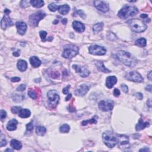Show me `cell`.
<instances>
[{
    "mask_svg": "<svg viewBox=\"0 0 152 152\" xmlns=\"http://www.w3.org/2000/svg\"><path fill=\"white\" fill-rule=\"evenodd\" d=\"M149 125L150 124L149 122H144L142 119H140L138 124L136 125V126H135V130L137 131H140V130H144V128L147 127V126H149Z\"/></svg>",
    "mask_w": 152,
    "mask_h": 152,
    "instance_id": "obj_19",
    "label": "cell"
},
{
    "mask_svg": "<svg viewBox=\"0 0 152 152\" xmlns=\"http://www.w3.org/2000/svg\"><path fill=\"white\" fill-rule=\"evenodd\" d=\"M140 17L143 18V19H146L148 17V15L146 14H142L140 15Z\"/></svg>",
    "mask_w": 152,
    "mask_h": 152,
    "instance_id": "obj_50",
    "label": "cell"
},
{
    "mask_svg": "<svg viewBox=\"0 0 152 152\" xmlns=\"http://www.w3.org/2000/svg\"><path fill=\"white\" fill-rule=\"evenodd\" d=\"M103 27H104V23H97L93 26V31L95 33H99L102 30Z\"/></svg>",
    "mask_w": 152,
    "mask_h": 152,
    "instance_id": "obj_27",
    "label": "cell"
},
{
    "mask_svg": "<svg viewBox=\"0 0 152 152\" xmlns=\"http://www.w3.org/2000/svg\"><path fill=\"white\" fill-rule=\"evenodd\" d=\"M70 127L68 124H64L59 128V131L62 133H67L70 131Z\"/></svg>",
    "mask_w": 152,
    "mask_h": 152,
    "instance_id": "obj_32",
    "label": "cell"
},
{
    "mask_svg": "<svg viewBox=\"0 0 152 152\" xmlns=\"http://www.w3.org/2000/svg\"><path fill=\"white\" fill-rule=\"evenodd\" d=\"M147 105H148V106H149L150 108H151V99H149V100H148V101L147 102Z\"/></svg>",
    "mask_w": 152,
    "mask_h": 152,
    "instance_id": "obj_56",
    "label": "cell"
},
{
    "mask_svg": "<svg viewBox=\"0 0 152 152\" xmlns=\"http://www.w3.org/2000/svg\"><path fill=\"white\" fill-rule=\"evenodd\" d=\"M45 16H46V14L42 11H39L35 12V13L32 14L29 17V24L32 26H37L39 21L42 20Z\"/></svg>",
    "mask_w": 152,
    "mask_h": 152,
    "instance_id": "obj_7",
    "label": "cell"
},
{
    "mask_svg": "<svg viewBox=\"0 0 152 152\" xmlns=\"http://www.w3.org/2000/svg\"><path fill=\"white\" fill-rule=\"evenodd\" d=\"M146 90H147V91H149L150 92H151V84L147 85V86H146Z\"/></svg>",
    "mask_w": 152,
    "mask_h": 152,
    "instance_id": "obj_49",
    "label": "cell"
},
{
    "mask_svg": "<svg viewBox=\"0 0 152 152\" xmlns=\"http://www.w3.org/2000/svg\"><path fill=\"white\" fill-rule=\"evenodd\" d=\"M20 80L21 79L20 77H12L11 79V81L12 82H18V81H20Z\"/></svg>",
    "mask_w": 152,
    "mask_h": 152,
    "instance_id": "obj_45",
    "label": "cell"
},
{
    "mask_svg": "<svg viewBox=\"0 0 152 152\" xmlns=\"http://www.w3.org/2000/svg\"><path fill=\"white\" fill-rule=\"evenodd\" d=\"M46 132V129L45 126H37L36 128V133L37 135H40V136H43L45 134Z\"/></svg>",
    "mask_w": 152,
    "mask_h": 152,
    "instance_id": "obj_29",
    "label": "cell"
},
{
    "mask_svg": "<svg viewBox=\"0 0 152 152\" xmlns=\"http://www.w3.org/2000/svg\"><path fill=\"white\" fill-rule=\"evenodd\" d=\"M59 7V5L56 4L55 3L50 4L48 5V9L50 11H52V12H55L57 10H58Z\"/></svg>",
    "mask_w": 152,
    "mask_h": 152,
    "instance_id": "obj_34",
    "label": "cell"
},
{
    "mask_svg": "<svg viewBox=\"0 0 152 152\" xmlns=\"http://www.w3.org/2000/svg\"><path fill=\"white\" fill-rule=\"evenodd\" d=\"M79 48L73 45H68L64 46L62 56L65 58L71 59L79 53Z\"/></svg>",
    "mask_w": 152,
    "mask_h": 152,
    "instance_id": "obj_5",
    "label": "cell"
},
{
    "mask_svg": "<svg viewBox=\"0 0 152 152\" xmlns=\"http://www.w3.org/2000/svg\"><path fill=\"white\" fill-rule=\"evenodd\" d=\"M102 140L106 146L109 148H113L118 144L119 136L118 137L113 132L106 131L103 134Z\"/></svg>",
    "mask_w": 152,
    "mask_h": 152,
    "instance_id": "obj_2",
    "label": "cell"
},
{
    "mask_svg": "<svg viewBox=\"0 0 152 152\" xmlns=\"http://www.w3.org/2000/svg\"><path fill=\"white\" fill-rule=\"evenodd\" d=\"M71 97H72V95H71V94H68V95H67V97H66V101H67V100H68L70 98H71Z\"/></svg>",
    "mask_w": 152,
    "mask_h": 152,
    "instance_id": "obj_55",
    "label": "cell"
},
{
    "mask_svg": "<svg viewBox=\"0 0 152 152\" xmlns=\"http://www.w3.org/2000/svg\"><path fill=\"white\" fill-rule=\"evenodd\" d=\"M47 97L48 104L50 107L52 108H55L59 100V96L57 92L55 90H49L47 93Z\"/></svg>",
    "mask_w": 152,
    "mask_h": 152,
    "instance_id": "obj_6",
    "label": "cell"
},
{
    "mask_svg": "<svg viewBox=\"0 0 152 152\" xmlns=\"http://www.w3.org/2000/svg\"><path fill=\"white\" fill-rule=\"evenodd\" d=\"M70 87V85H68L66 87L63 88V90H62V92L63 93L65 94V95H67V94L68 93V91H69V88Z\"/></svg>",
    "mask_w": 152,
    "mask_h": 152,
    "instance_id": "obj_44",
    "label": "cell"
},
{
    "mask_svg": "<svg viewBox=\"0 0 152 152\" xmlns=\"http://www.w3.org/2000/svg\"><path fill=\"white\" fill-rule=\"evenodd\" d=\"M96 66L97 70H98L99 71L103 72V73H108L111 72L110 70L107 69V68L105 67V66H104V63L101 62V61H97V62H96Z\"/></svg>",
    "mask_w": 152,
    "mask_h": 152,
    "instance_id": "obj_22",
    "label": "cell"
},
{
    "mask_svg": "<svg viewBox=\"0 0 152 152\" xmlns=\"http://www.w3.org/2000/svg\"><path fill=\"white\" fill-rule=\"evenodd\" d=\"M44 1L42 0H33L30 1V4L35 8H41L44 5Z\"/></svg>",
    "mask_w": 152,
    "mask_h": 152,
    "instance_id": "obj_26",
    "label": "cell"
},
{
    "mask_svg": "<svg viewBox=\"0 0 152 152\" xmlns=\"http://www.w3.org/2000/svg\"><path fill=\"white\" fill-rule=\"evenodd\" d=\"M29 61H30V64H31L32 67H33L34 68L39 67L41 65V60H40L37 57H35V56L30 57L29 59Z\"/></svg>",
    "mask_w": 152,
    "mask_h": 152,
    "instance_id": "obj_21",
    "label": "cell"
},
{
    "mask_svg": "<svg viewBox=\"0 0 152 152\" xmlns=\"http://www.w3.org/2000/svg\"><path fill=\"white\" fill-rule=\"evenodd\" d=\"M17 68L19 71L21 72H23L26 71L27 68H28V63L26 61L23 60V59H20L18 61L17 64Z\"/></svg>",
    "mask_w": 152,
    "mask_h": 152,
    "instance_id": "obj_20",
    "label": "cell"
},
{
    "mask_svg": "<svg viewBox=\"0 0 152 152\" xmlns=\"http://www.w3.org/2000/svg\"><path fill=\"white\" fill-rule=\"evenodd\" d=\"M39 35H40V36H41V38L42 39V41L45 42L46 41V37L47 35L46 32L43 31V30H42V31L39 32Z\"/></svg>",
    "mask_w": 152,
    "mask_h": 152,
    "instance_id": "obj_35",
    "label": "cell"
},
{
    "mask_svg": "<svg viewBox=\"0 0 152 152\" xmlns=\"http://www.w3.org/2000/svg\"><path fill=\"white\" fill-rule=\"evenodd\" d=\"M135 44L139 47H145L147 45V41L144 38L141 37L136 40V41L135 42Z\"/></svg>",
    "mask_w": 152,
    "mask_h": 152,
    "instance_id": "obj_28",
    "label": "cell"
},
{
    "mask_svg": "<svg viewBox=\"0 0 152 152\" xmlns=\"http://www.w3.org/2000/svg\"><path fill=\"white\" fill-rule=\"evenodd\" d=\"M61 22L63 24H66L67 23V19H63L61 20Z\"/></svg>",
    "mask_w": 152,
    "mask_h": 152,
    "instance_id": "obj_53",
    "label": "cell"
},
{
    "mask_svg": "<svg viewBox=\"0 0 152 152\" xmlns=\"http://www.w3.org/2000/svg\"><path fill=\"white\" fill-rule=\"evenodd\" d=\"M70 6L67 4H64L61 6H59L58 8V11L62 15H66L70 11Z\"/></svg>",
    "mask_w": 152,
    "mask_h": 152,
    "instance_id": "obj_25",
    "label": "cell"
},
{
    "mask_svg": "<svg viewBox=\"0 0 152 152\" xmlns=\"http://www.w3.org/2000/svg\"><path fill=\"white\" fill-rule=\"evenodd\" d=\"M26 86L24 84H22L18 87L17 88V91H19V92H23L26 89Z\"/></svg>",
    "mask_w": 152,
    "mask_h": 152,
    "instance_id": "obj_40",
    "label": "cell"
},
{
    "mask_svg": "<svg viewBox=\"0 0 152 152\" xmlns=\"http://www.w3.org/2000/svg\"><path fill=\"white\" fill-rule=\"evenodd\" d=\"M98 118L97 116H95L93 118L89 119V120H86V121H83L82 122H81V125L83 126L86 125L88 124H96L97 123V119Z\"/></svg>",
    "mask_w": 152,
    "mask_h": 152,
    "instance_id": "obj_30",
    "label": "cell"
},
{
    "mask_svg": "<svg viewBox=\"0 0 152 152\" xmlns=\"http://www.w3.org/2000/svg\"><path fill=\"white\" fill-rule=\"evenodd\" d=\"M6 151H12V150H11V149H7L6 150H5Z\"/></svg>",
    "mask_w": 152,
    "mask_h": 152,
    "instance_id": "obj_59",
    "label": "cell"
},
{
    "mask_svg": "<svg viewBox=\"0 0 152 152\" xmlns=\"http://www.w3.org/2000/svg\"><path fill=\"white\" fill-rule=\"evenodd\" d=\"M114 106V102L112 100H101L99 103V109L104 112H108L112 110Z\"/></svg>",
    "mask_w": 152,
    "mask_h": 152,
    "instance_id": "obj_10",
    "label": "cell"
},
{
    "mask_svg": "<svg viewBox=\"0 0 152 152\" xmlns=\"http://www.w3.org/2000/svg\"><path fill=\"white\" fill-rule=\"evenodd\" d=\"M89 90V86L86 84H83L77 88H76L74 93L75 95L79 96H83L87 93Z\"/></svg>",
    "mask_w": 152,
    "mask_h": 152,
    "instance_id": "obj_13",
    "label": "cell"
},
{
    "mask_svg": "<svg viewBox=\"0 0 152 152\" xmlns=\"http://www.w3.org/2000/svg\"><path fill=\"white\" fill-rule=\"evenodd\" d=\"M147 77L148 79H149L150 80H151V71H150L149 73V74H147Z\"/></svg>",
    "mask_w": 152,
    "mask_h": 152,
    "instance_id": "obj_54",
    "label": "cell"
},
{
    "mask_svg": "<svg viewBox=\"0 0 152 152\" xmlns=\"http://www.w3.org/2000/svg\"><path fill=\"white\" fill-rule=\"evenodd\" d=\"M30 4V1H21L20 2V6L22 8H26L28 6H29V4Z\"/></svg>",
    "mask_w": 152,
    "mask_h": 152,
    "instance_id": "obj_36",
    "label": "cell"
},
{
    "mask_svg": "<svg viewBox=\"0 0 152 152\" xmlns=\"http://www.w3.org/2000/svg\"><path fill=\"white\" fill-rule=\"evenodd\" d=\"M73 27L76 32L82 33L85 30V26L82 23L78 21H74L73 23Z\"/></svg>",
    "mask_w": 152,
    "mask_h": 152,
    "instance_id": "obj_17",
    "label": "cell"
},
{
    "mask_svg": "<svg viewBox=\"0 0 152 152\" xmlns=\"http://www.w3.org/2000/svg\"><path fill=\"white\" fill-rule=\"evenodd\" d=\"M89 52L94 55H104L106 54V49L104 47L97 45H92L88 48Z\"/></svg>",
    "mask_w": 152,
    "mask_h": 152,
    "instance_id": "obj_9",
    "label": "cell"
},
{
    "mask_svg": "<svg viewBox=\"0 0 152 152\" xmlns=\"http://www.w3.org/2000/svg\"><path fill=\"white\" fill-rule=\"evenodd\" d=\"M21 108L20 107H19V106H14V107L11 108V112L13 113H19L20 110Z\"/></svg>",
    "mask_w": 152,
    "mask_h": 152,
    "instance_id": "obj_38",
    "label": "cell"
},
{
    "mask_svg": "<svg viewBox=\"0 0 152 152\" xmlns=\"http://www.w3.org/2000/svg\"><path fill=\"white\" fill-rule=\"evenodd\" d=\"M18 124V121L16 119H12L10 120L7 124L6 126V128L8 131H14L17 128V125Z\"/></svg>",
    "mask_w": 152,
    "mask_h": 152,
    "instance_id": "obj_18",
    "label": "cell"
},
{
    "mask_svg": "<svg viewBox=\"0 0 152 152\" xmlns=\"http://www.w3.org/2000/svg\"><path fill=\"white\" fill-rule=\"evenodd\" d=\"M121 86V88H122V91L125 92V93H127V92H128V86H126V84H122Z\"/></svg>",
    "mask_w": 152,
    "mask_h": 152,
    "instance_id": "obj_42",
    "label": "cell"
},
{
    "mask_svg": "<svg viewBox=\"0 0 152 152\" xmlns=\"http://www.w3.org/2000/svg\"><path fill=\"white\" fill-rule=\"evenodd\" d=\"M16 25L18 33L20 35H24L27 30V28H28L26 23L23 22V21H17L16 23Z\"/></svg>",
    "mask_w": 152,
    "mask_h": 152,
    "instance_id": "obj_15",
    "label": "cell"
},
{
    "mask_svg": "<svg viewBox=\"0 0 152 152\" xmlns=\"http://www.w3.org/2000/svg\"><path fill=\"white\" fill-rule=\"evenodd\" d=\"M13 25V23L8 14H5L1 21V27L3 30H5L7 27L11 26Z\"/></svg>",
    "mask_w": 152,
    "mask_h": 152,
    "instance_id": "obj_14",
    "label": "cell"
},
{
    "mask_svg": "<svg viewBox=\"0 0 152 152\" xmlns=\"http://www.w3.org/2000/svg\"><path fill=\"white\" fill-rule=\"evenodd\" d=\"M0 117H1V120L3 121V119H4L7 117V112L4 110H1L0 112Z\"/></svg>",
    "mask_w": 152,
    "mask_h": 152,
    "instance_id": "obj_39",
    "label": "cell"
},
{
    "mask_svg": "<svg viewBox=\"0 0 152 152\" xmlns=\"http://www.w3.org/2000/svg\"><path fill=\"white\" fill-rule=\"evenodd\" d=\"M10 146L12 149L17 150H19L22 147V144L21 143L15 139H12V140H11Z\"/></svg>",
    "mask_w": 152,
    "mask_h": 152,
    "instance_id": "obj_23",
    "label": "cell"
},
{
    "mask_svg": "<svg viewBox=\"0 0 152 152\" xmlns=\"http://www.w3.org/2000/svg\"><path fill=\"white\" fill-rule=\"evenodd\" d=\"M7 144V141L5 140V139H3V140H1V143H0V147H3V146H5Z\"/></svg>",
    "mask_w": 152,
    "mask_h": 152,
    "instance_id": "obj_46",
    "label": "cell"
},
{
    "mask_svg": "<svg viewBox=\"0 0 152 152\" xmlns=\"http://www.w3.org/2000/svg\"><path fill=\"white\" fill-rule=\"evenodd\" d=\"M49 75L50 77L54 79H58L60 77V74H59V72L57 71V70H52L51 71H50Z\"/></svg>",
    "mask_w": 152,
    "mask_h": 152,
    "instance_id": "obj_31",
    "label": "cell"
},
{
    "mask_svg": "<svg viewBox=\"0 0 152 152\" xmlns=\"http://www.w3.org/2000/svg\"><path fill=\"white\" fill-rule=\"evenodd\" d=\"M4 12H5V14H8H8H10V10H8V9L6 8L4 10Z\"/></svg>",
    "mask_w": 152,
    "mask_h": 152,
    "instance_id": "obj_57",
    "label": "cell"
},
{
    "mask_svg": "<svg viewBox=\"0 0 152 152\" xmlns=\"http://www.w3.org/2000/svg\"><path fill=\"white\" fill-rule=\"evenodd\" d=\"M94 5L97 10L103 12H106L109 10V5L105 1H95L93 2Z\"/></svg>",
    "mask_w": 152,
    "mask_h": 152,
    "instance_id": "obj_11",
    "label": "cell"
},
{
    "mask_svg": "<svg viewBox=\"0 0 152 152\" xmlns=\"http://www.w3.org/2000/svg\"><path fill=\"white\" fill-rule=\"evenodd\" d=\"M117 82V79L115 76H109L106 80V86L108 88H111Z\"/></svg>",
    "mask_w": 152,
    "mask_h": 152,
    "instance_id": "obj_16",
    "label": "cell"
},
{
    "mask_svg": "<svg viewBox=\"0 0 152 152\" xmlns=\"http://www.w3.org/2000/svg\"><path fill=\"white\" fill-rule=\"evenodd\" d=\"M140 151H150V150L148 149V148H147V147H145V148H144V149H140V150H139Z\"/></svg>",
    "mask_w": 152,
    "mask_h": 152,
    "instance_id": "obj_51",
    "label": "cell"
},
{
    "mask_svg": "<svg viewBox=\"0 0 152 152\" xmlns=\"http://www.w3.org/2000/svg\"><path fill=\"white\" fill-rule=\"evenodd\" d=\"M19 116L22 118H28L31 115L30 110L28 109H21L19 112Z\"/></svg>",
    "mask_w": 152,
    "mask_h": 152,
    "instance_id": "obj_24",
    "label": "cell"
},
{
    "mask_svg": "<svg viewBox=\"0 0 152 152\" xmlns=\"http://www.w3.org/2000/svg\"><path fill=\"white\" fill-rule=\"evenodd\" d=\"M77 14H79V15L80 16V17L82 18L83 19H84L85 18H86V14H84V12L82 10H78L77 11Z\"/></svg>",
    "mask_w": 152,
    "mask_h": 152,
    "instance_id": "obj_41",
    "label": "cell"
},
{
    "mask_svg": "<svg viewBox=\"0 0 152 152\" xmlns=\"http://www.w3.org/2000/svg\"><path fill=\"white\" fill-rule=\"evenodd\" d=\"M28 95L31 97L32 99H36L37 98V95L36 91L33 88H29L28 90Z\"/></svg>",
    "mask_w": 152,
    "mask_h": 152,
    "instance_id": "obj_33",
    "label": "cell"
},
{
    "mask_svg": "<svg viewBox=\"0 0 152 152\" xmlns=\"http://www.w3.org/2000/svg\"><path fill=\"white\" fill-rule=\"evenodd\" d=\"M20 50H18L17 51H16V52H14L13 53H12V55H13L14 57H19V56L20 55Z\"/></svg>",
    "mask_w": 152,
    "mask_h": 152,
    "instance_id": "obj_47",
    "label": "cell"
},
{
    "mask_svg": "<svg viewBox=\"0 0 152 152\" xmlns=\"http://www.w3.org/2000/svg\"><path fill=\"white\" fill-rule=\"evenodd\" d=\"M58 23V20H55V21H54V22H53V23H54V24H57V23Z\"/></svg>",
    "mask_w": 152,
    "mask_h": 152,
    "instance_id": "obj_58",
    "label": "cell"
},
{
    "mask_svg": "<svg viewBox=\"0 0 152 152\" xmlns=\"http://www.w3.org/2000/svg\"><path fill=\"white\" fill-rule=\"evenodd\" d=\"M130 28L133 32L141 33L145 31L147 29V25L140 19H131L127 21Z\"/></svg>",
    "mask_w": 152,
    "mask_h": 152,
    "instance_id": "obj_3",
    "label": "cell"
},
{
    "mask_svg": "<svg viewBox=\"0 0 152 152\" xmlns=\"http://www.w3.org/2000/svg\"><path fill=\"white\" fill-rule=\"evenodd\" d=\"M138 12V10L135 7L130 5L125 6L119 11L118 16L121 19H125L128 17L134 16Z\"/></svg>",
    "mask_w": 152,
    "mask_h": 152,
    "instance_id": "obj_4",
    "label": "cell"
},
{
    "mask_svg": "<svg viewBox=\"0 0 152 152\" xmlns=\"http://www.w3.org/2000/svg\"><path fill=\"white\" fill-rule=\"evenodd\" d=\"M114 37H116V36H115V35L114 33H109V39H111V38H114Z\"/></svg>",
    "mask_w": 152,
    "mask_h": 152,
    "instance_id": "obj_52",
    "label": "cell"
},
{
    "mask_svg": "<svg viewBox=\"0 0 152 152\" xmlns=\"http://www.w3.org/2000/svg\"><path fill=\"white\" fill-rule=\"evenodd\" d=\"M125 78L128 80L134 81V82L141 83L143 82L144 80L143 78L140 73L137 71H133L128 72L125 74Z\"/></svg>",
    "mask_w": 152,
    "mask_h": 152,
    "instance_id": "obj_8",
    "label": "cell"
},
{
    "mask_svg": "<svg viewBox=\"0 0 152 152\" xmlns=\"http://www.w3.org/2000/svg\"><path fill=\"white\" fill-rule=\"evenodd\" d=\"M117 57L122 64L129 67H134L137 63V59L133 55H132L130 52L124 50L119 51L117 54Z\"/></svg>",
    "mask_w": 152,
    "mask_h": 152,
    "instance_id": "obj_1",
    "label": "cell"
},
{
    "mask_svg": "<svg viewBox=\"0 0 152 152\" xmlns=\"http://www.w3.org/2000/svg\"><path fill=\"white\" fill-rule=\"evenodd\" d=\"M73 68L75 70L76 73L79 74L82 77H87L90 74V71L84 67L74 64L73 66Z\"/></svg>",
    "mask_w": 152,
    "mask_h": 152,
    "instance_id": "obj_12",
    "label": "cell"
},
{
    "mask_svg": "<svg viewBox=\"0 0 152 152\" xmlns=\"http://www.w3.org/2000/svg\"><path fill=\"white\" fill-rule=\"evenodd\" d=\"M34 125L33 124V122H30L26 125V128L28 131H32L33 130Z\"/></svg>",
    "mask_w": 152,
    "mask_h": 152,
    "instance_id": "obj_37",
    "label": "cell"
},
{
    "mask_svg": "<svg viewBox=\"0 0 152 152\" xmlns=\"http://www.w3.org/2000/svg\"><path fill=\"white\" fill-rule=\"evenodd\" d=\"M113 95L115 97H118L120 95V91L118 88H115L113 90Z\"/></svg>",
    "mask_w": 152,
    "mask_h": 152,
    "instance_id": "obj_43",
    "label": "cell"
},
{
    "mask_svg": "<svg viewBox=\"0 0 152 152\" xmlns=\"http://www.w3.org/2000/svg\"><path fill=\"white\" fill-rule=\"evenodd\" d=\"M136 96L137 97V98L138 99H140V100H142V99L143 98V95L142 93H138L136 94Z\"/></svg>",
    "mask_w": 152,
    "mask_h": 152,
    "instance_id": "obj_48",
    "label": "cell"
}]
</instances>
